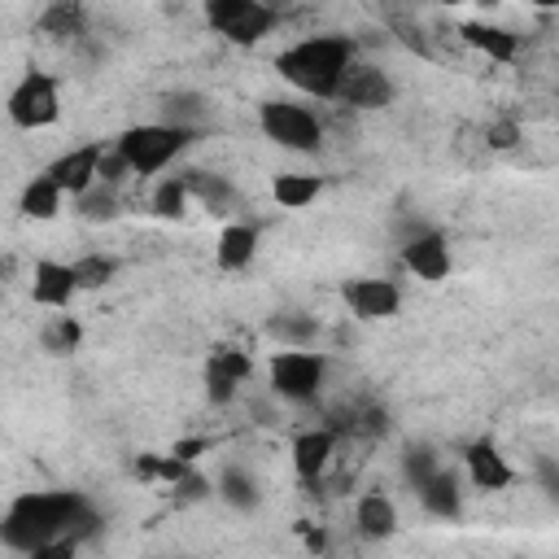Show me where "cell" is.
Here are the masks:
<instances>
[{"label": "cell", "instance_id": "obj_5", "mask_svg": "<svg viewBox=\"0 0 559 559\" xmlns=\"http://www.w3.org/2000/svg\"><path fill=\"white\" fill-rule=\"evenodd\" d=\"M328 358L314 349H280L271 354V389L288 402H314L319 384H323Z\"/></svg>", "mask_w": 559, "mask_h": 559}, {"label": "cell", "instance_id": "obj_33", "mask_svg": "<svg viewBox=\"0 0 559 559\" xmlns=\"http://www.w3.org/2000/svg\"><path fill=\"white\" fill-rule=\"evenodd\" d=\"M44 31H52V35H79V4H52L44 13Z\"/></svg>", "mask_w": 559, "mask_h": 559}, {"label": "cell", "instance_id": "obj_35", "mask_svg": "<svg viewBox=\"0 0 559 559\" xmlns=\"http://www.w3.org/2000/svg\"><path fill=\"white\" fill-rule=\"evenodd\" d=\"M74 550H79V537H57V542L31 550V559H74Z\"/></svg>", "mask_w": 559, "mask_h": 559}, {"label": "cell", "instance_id": "obj_27", "mask_svg": "<svg viewBox=\"0 0 559 559\" xmlns=\"http://www.w3.org/2000/svg\"><path fill=\"white\" fill-rule=\"evenodd\" d=\"M79 341H83V328H79V319H70V314H61V319H52V323L44 328V349H48V354H70Z\"/></svg>", "mask_w": 559, "mask_h": 559}, {"label": "cell", "instance_id": "obj_14", "mask_svg": "<svg viewBox=\"0 0 559 559\" xmlns=\"http://www.w3.org/2000/svg\"><path fill=\"white\" fill-rule=\"evenodd\" d=\"M463 463H467V476H472L476 489H507V485L515 480V472L507 467V459L498 454V445H493L489 437L472 441V445L463 450Z\"/></svg>", "mask_w": 559, "mask_h": 559}, {"label": "cell", "instance_id": "obj_34", "mask_svg": "<svg viewBox=\"0 0 559 559\" xmlns=\"http://www.w3.org/2000/svg\"><path fill=\"white\" fill-rule=\"evenodd\" d=\"M131 175V166H127V157L118 153V148H109L105 157H100V183H109V188H118L122 179Z\"/></svg>", "mask_w": 559, "mask_h": 559}, {"label": "cell", "instance_id": "obj_20", "mask_svg": "<svg viewBox=\"0 0 559 559\" xmlns=\"http://www.w3.org/2000/svg\"><path fill=\"white\" fill-rule=\"evenodd\" d=\"M358 533L362 537H393L397 533V507L384 493H367L358 502Z\"/></svg>", "mask_w": 559, "mask_h": 559}, {"label": "cell", "instance_id": "obj_32", "mask_svg": "<svg viewBox=\"0 0 559 559\" xmlns=\"http://www.w3.org/2000/svg\"><path fill=\"white\" fill-rule=\"evenodd\" d=\"M520 140H524V131H520L515 118H493V122L485 127V144H489V148H515Z\"/></svg>", "mask_w": 559, "mask_h": 559}, {"label": "cell", "instance_id": "obj_1", "mask_svg": "<svg viewBox=\"0 0 559 559\" xmlns=\"http://www.w3.org/2000/svg\"><path fill=\"white\" fill-rule=\"evenodd\" d=\"M100 528V515L92 511V502L79 489H31L17 493L4 511V546L9 550H39L57 537H92Z\"/></svg>", "mask_w": 559, "mask_h": 559}, {"label": "cell", "instance_id": "obj_36", "mask_svg": "<svg viewBox=\"0 0 559 559\" xmlns=\"http://www.w3.org/2000/svg\"><path fill=\"white\" fill-rule=\"evenodd\" d=\"M201 450H205V441H201V437H188V441H175V445H170V454H175V459H183V463H197V454H201Z\"/></svg>", "mask_w": 559, "mask_h": 559}, {"label": "cell", "instance_id": "obj_10", "mask_svg": "<svg viewBox=\"0 0 559 559\" xmlns=\"http://www.w3.org/2000/svg\"><path fill=\"white\" fill-rule=\"evenodd\" d=\"M79 293V275H74V262H35V275H31V301L35 306H48V310H66Z\"/></svg>", "mask_w": 559, "mask_h": 559}, {"label": "cell", "instance_id": "obj_18", "mask_svg": "<svg viewBox=\"0 0 559 559\" xmlns=\"http://www.w3.org/2000/svg\"><path fill=\"white\" fill-rule=\"evenodd\" d=\"M419 502L428 515H441V520H454L463 511V493H459V476L454 472H437L424 489H419Z\"/></svg>", "mask_w": 559, "mask_h": 559}, {"label": "cell", "instance_id": "obj_24", "mask_svg": "<svg viewBox=\"0 0 559 559\" xmlns=\"http://www.w3.org/2000/svg\"><path fill=\"white\" fill-rule=\"evenodd\" d=\"M218 493H223L231 507H240V511L258 507V485H253V476H245L240 467H227V472L218 476Z\"/></svg>", "mask_w": 559, "mask_h": 559}, {"label": "cell", "instance_id": "obj_8", "mask_svg": "<svg viewBox=\"0 0 559 559\" xmlns=\"http://www.w3.org/2000/svg\"><path fill=\"white\" fill-rule=\"evenodd\" d=\"M100 157H105V144H79L70 153H61L44 175H52V183L66 192V197H83L100 183Z\"/></svg>", "mask_w": 559, "mask_h": 559}, {"label": "cell", "instance_id": "obj_3", "mask_svg": "<svg viewBox=\"0 0 559 559\" xmlns=\"http://www.w3.org/2000/svg\"><path fill=\"white\" fill-rule=\"evenodd\" d=\"M192 131L183 127H170V122H140V127H127L118 135V153L127 157L131 175H157L166 162H175L183 148H188Z\"/></svg>", "mask_w": 559, "mask_h": 559}, {"label": "cell", "instance_id": "obj_9", "mask_svg": "<svg viewBox=\"0 0 559 559\" xmlns=\"http://www.w3.org/2000/svg\"><path fill=\"white\" fill-rule=\"evenodd\" d=\"M253 371L249 354L236 349V345H214L210 349V362H205V393L210 402H231L236 397V384H245Z\"/></svg>", "mask_w": 559, "mask_h": 559}, {"label": "cell", "instance_id": "obj_29", "mask_svg": "<svg viewBox=\"0 0 559 559\" xmlns=\"http://www.w3.org/2000/svg\"><path fill=\"white\" fill-rule=\"evenodd\" d=\"M402 472H406V480L415 485V489H424L441 467H437V454L428 450V445H415V450H406V459H402Z\"/></svg>", "mask_w": 559, "mask_h": 559}, {"label": "cell", "instance_id": "obj_23", "mask_svg": "<svg viewBox=\"0 0 559 559\" xmlns=\"http://www.w3.org/2000/svg\"><path fill=\"white\" fill-rule=\"evenodd\" d=\"M271 336L284 341V349H306V341H314V319H301V314H280L266 323Z\"/></svg>", "mask_w": 559, "mask_h": 559}, {"label": "cell", "instance_id": "obj_16", "mask_svg": "<svg viewBox=\"0 0 559 559\" xmlns=\"http://www.w3.org/2000/svg\"><path fill=\"white\" fill-rule=\"evenodd\" d=\"M253 253H258V227H249V223H227V227L218 231L214 258H218L223 271H245V266L253 262Z\"/></svg>", "mask_w": 559, "mask_h": 559}, {"label": "cell", "instance_id": "obj_17", "mask_svg": "<svg viewBox=\"0 0 559 559\" xmlns=\"http://www.w3.org/2000/svg\"><path fill=\"white\" fill-rule=\"evenodd\" d=\"M459 35L472 44V48H480L489 61H511L515 57V48H520V39L507 31V26H493V22H463L459 26Z\"/></svg>", "mask_w": 559, "mask_h": 559}, {"label": "cell", "instance_id": "obj_15", "mask_svg": "<svg viewBox=\"0 0 559 559\" xmlns=\"http://www.w3.org/2000/svg\"><path fill=\"white\" fill-rule=\"evenodd\" d=\"M332 450H336V428H310V432H301L293 441V467H297V476L301 480H319L323 467H328V459H332Z\"/></svg>", "mask_w": 559, "mask_h": 559}, {"label": "cell", "instance_id": "obj_12", "mask_svg": "<svg viewBox=\"0 0 559 559\" xmlns=\"http://www.w3.org/2000/svg\"><path fill=\"white\" fill-rule=\"evenodd\" d=\"M345 301H349V310H354L358 319L376 323V319L397 314L402 293H397L393 280H349V284H345Z\"/></svg>", "mask_w": 559, "mask_h": 559}, {"label": "cell", "instance_id": "obj_6", "mask_svg": "<svg viewBox=\"0 0 559 559\" xmlns=\"http://www.w3.org/2000/svg\"><path fill=\"white\" fill-rule=\"evenodd\" d=\"M205 17L231 44H258L275 26V9H266L262 0H210Z\"/></svg>", "mask_w": 559, "mask_h": 559}, {"label": "cell", "instance_id": "obj_28", "mask_svg": "<svg viewBox=\"0 0 559 559\" xmlns=\"http://www.w3.org/2000/svg\"><path fill=\"white\" fill-rule=\"evenodd\" d=\"M188 179L179 175V179H166V183H157V192H153V210L162 214V218H175V214H183V205H188Z\"/></svg>", "mask_w": 559, "mask_h": 559}, {"label": "cell", "instance_id": "obj_37", "mask_svg": "<svg viewBox=\"0 0 559 559\" xmlns=\"http://www.w3.org/2000/svg\"><path fill=\"white\" fill-rule=\"evenodd\" d=\"M542 485H546V493H550V498H559V463L542 459Z\"/></svg>", "mask_w": 559, "mask_h": 559}, {"label": "cell", "instance_id": "obj_11", "mask_svg": "<svg viewBox=\"0 0 559 559\" xmlns=\"http://www.w3.org/2000/svg\"><path fill=\"white\" fill-rule=\"evenodd\" d=\"M402 262H406L411 275L437 284V280L450 275V245H445L441 231H415V236L406 240V249H402Z\"/></svg>", "mask_w": 559, "mask_h": 559}, {"label": "cell", "instance_id": "obj_4", "mask_svg": "<svg viewBox=\"0 0 559 559\" xmlns=\"http://www.w3.org/2000/svg\"><path fill=\"white\" fill-rule=\"evenodd\" d=\"M258 127H262L266 140H275L280 148H293V153H314L319 140H323L319 118L310 109L293 105V100H262Z\"/></svg>", "mask_w": 559, "mask_h": 559}, {"label": "cell", "instance_id": "obj_31", "mask_svg": "<svg viewBox=\"0 0 559 559\" xmlns=\"http://www.w3.org/2000/svg\"><path fill=\"white\" fill-rule=\"evenodd\" d=\"M166 118H170V127L197 131V118H201V96H188V92L170 96V100H166Z\"/></svg>", "mask_w": 559, "mask_h": 559}, {"label": "cell", "instance_id": "obj_25", "mask_svg": "<svg viewBox=\"0 0 559 559\" xmlns=\"http://www.w3.org/2000/svg\"><path fill=\"white\" fill-rule=\"evenodd\" d=\"M183 179H188V192H192V197H201L210 210H223V205L231 201V183H227V179H218V175L192 170V175H183Z\"/></svg>", "mask_w": 559, "mask_h": 559}, {"label": "cell", "instance_id": "obj_13", "mask_svg": "<svg viewBox=\"0 0 559 559\" xmlns=\"http://www.w3.org/2000/svg\"><path fill=\"white\" fill-rule=\"evenodd\" d=\"M336 100H345L354 109H384L393 100V83L376 66H349V74L341 79Z\"/></svg>", "mask_w": 559, "mask_h": 559}, {"label": "cell", "instance_id": "obj_7", "mask_svg": "<svg viewBox=\"0 0 559 559\" xmlns=\"http://www.w3.org/2000/svg\"><path fill=\"white\" fill-rule=\"evenodd\" d=\"M57 114H61L57 83H52V74H44V70H31V74L9 92V118H13V127H22V131L48 127V122H57Z\"/></svg>", "mask_w": 559, "mask_h": 559}, {"label": "cell", "instance_id": "obj_2", "mask_svg": "<svg viewBox=\"0 0 559 559\" xmlns=\"http://www.w3.org/2000/svg\"><path fill=\"white\" fill-rule=\"evenodd\" d=\"M354 66V39L349 35H310L275 57V70L306 96L336 100L341 79Z\"/></svg>", "mask_w": 559, "mask_h": 559}, {"label": "cell", "instance_id": "obj_26", "mask_svg": "<svg viewBox=\"0 0 559 559\" xmlns=\"http://www.w3.org/2000/svg\"><path fill=\"white\" fill-rule=\"evenodd\" d=\"M114 258H105V253H87V258H79L74 262V275H79V293L83 288H105L109 280H114Z\"/></svg>", "mask_w": 559, "mask_h": 559}, {"label": "cell", "instance_id": "obj_22", "mask_svg": "<svg viewBox=\"0 0 559 559\" xmlns=\"http://www.w3.org/2000/svg\"><path fill=\"white\" fill-rule=\"evenodd\" d=\"M319 188H323L319 175H280V179L271 183V192H275V201H280L284 210H301V205H310V201L319 197Z\"/></svg>", "mask_w": 559, "mask_h": 559}, {"label": "cell", "instance_id": "obj_21", "mask_svg": "<svg viewBox=\"0 0 559 559\" xmlns=\"http://www.w3.org/2000/svg\"><path fill=\"white\" fill-rule=\"evenodd\" d=\"M135 476H140V480H162V485L179 489V485L192 476V463H183V459H175V454H140V459H135Z\"/></svg>", "mask_w": 559, "mask_h": 559}, {"label": "cell", "instance_id": "obj_30", "mask_svg": "<svg viewBox=\"0 0 559 559\" xmlns=\"http://www.w3.org/2000/svg\"><path fill=\"white\" fill-rule=\"evenodd\" d=\"M79 214H83V218H114V214H118L114 188H109V183H96L92 192H83V197H79Z\"/></svg>", "mask_w": 559, "mask_h": 559}, {"label": "cell", "instance_id": "obj_19", "mask_svg": "<svg viewBox=\"0 0 559 559\" xmlns=\"http://www.w3.org/2000/svg\"><path fill=\"white\" fill-rule=\"evenodd\" d=\"M61 197H66V192L52 183V175H35V179L22 188V214H26V218L48 223V218H57Z\"/></svg>", "mask_w": 559, "mask_h": 559}, {"label": "cell", "instance_id": "obj_38", "mask_svg": "<svg viewBox=\"0 0 559 559\" xmlns=\"http://www.w3.org/2000/svg\"><path fill=\"white\" fill-rule=\"evenodd\" d=\"M301 537H306V550H314V555L323 550V533H319V528H306V524H301Z\"/></svg>", "mask_w": 559, "mask_h": 559}]
</instances>
